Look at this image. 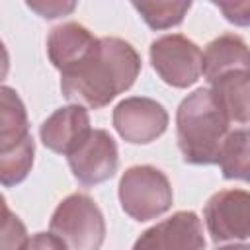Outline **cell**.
<instances>
[{
  "mask_svg": "<svg viewBox=\"0 0 250 250\" xmlns=\"http://www.w3.org/2000/svg\"><path fill=\"white\" fill-rule=\"evenodd\" d=\"M141 72L135 47L119 37H100L78 64L61 72L62 96L84 109H102L127 92Z\"/></svg>",
  "mask_w": 250,
  "mask_h": 250,
  "instance_id": "1",
  "label": "cell"
},
{
  "mask_svg": "<svg viewBox=\"0 0 250 250\" xmlns=\"http://www.w3.org/2000/svg\"><path fill=\"white\" fill-rule=\"evenodd\" d=\"M229 125L209 88H197L188 94L176 111V137L184 162L193 166L217 164Z\"/></svg>",
  "mask_w": 250,
  "mask_h": 250,
  "instance_id": "2",
  "label": "cell"
},
{
  "mask_svg": "<svg viewBox=\"0 0 250 250\" xmlns=\"http://www.w3.org/2000/svg\"><path fill=\"white\" fill-rule=\"evenodd\" d=\"M117 195L121 209L139 223L164 215L174 201L168 176L150 164L127 168L121 174Z\"/></svg>",
  "mask_w": 250,
  "mask_h": 250,
  "instance_id": "3",
  "label": "cell"
},
{
  "mask_svg": "<svg viewBox=\"0 0 250 250\" xmlns=\"http://www.w3.org/2000/svg\"><path fill=\"white\" fill-rule=\"evenodd\" d=\"M51 232L68 250H100L105 240V219L88 193H70L53 211Z\"/></svg>",
  "mask_w": 250,
  "mask_h": 250,
  "instance_id": "4",
  "label": "cell"
},
{
  "mask_svg": "<svg viewBox=\"0 0 250 250\" xmlns=\"http://www.w3.org/2000/svg\"><path fill=\"white\" fill-rule=\"evenodd\" d=\"M148 57L154 72L172 88L193 86L201 76V49L182 33L154 39Z\"/></svg>",
  "mask_w": 250,
  "mask_h": 250,
  "instance_id": "5",
  "label": "cell"
},
{
  "mask_svg": "<svg viewBox=\"0 0 250 250\" xmlns=\"http://www.w3.org/2000/svg\"><path fill=\"white\" fill-rule=\"evenodd\" d=\"M213 242H246L250 236V195L244 189H221L203 209Z\"/></svg>",
  "mask_w": 250,
  "mask_h": 250,
  "instance_id": "6",
  "label": "cell"
},
{
  "mask_svg": "<svg viewBox=\"0 0 250 250\" xmlns=\"http://www.w3.org/2000/svg\"><path fill=\"white\" fill-rule=\"evenodd\" d=\"M119 137L131 145H148L168 129V111L152 98L131 96L121 100L111 115Z\"/></svg>",
  "mask_w": 250,
  "mask_h": 250,
  "instance_id": "7",
  "label": "cell"
},
{
  "mask_svg": "<svg viewBox=\"0 0 250 250\" xmlns=\"http://www.w3.org/2000/svg\"><path fill=\"white\" fill-rule=\"evenodd\" d=\"M72 176L82 186H98L115 176L119 150L105 129H90L86 139L66 156Z\"/></svg>",
  "mask_w": 250,
  "mask_h": 250,
  "instance_id": "8",
  "label": "cell"
},
{
  "mask_svg": "<svg viewBox=\"0 0 250 250\" xmlns=\"http://www.w3.org/2000/svg\"><path fill=\"white\" fill-rule=\"evenodd\" d=\"M131 250H205L201 219L193 211H176L146 229Z\"/></svg>",
  "mask_w": 250,
  "mask_h": 250,
  "instance_id": "9",
  "label": "cell"
},
{
  "mask_svg": "<svg viewBox=\"0 0 250 250\" xmlns=\"http://www.w3.org/2000/svg\"><path fill=\"white\" fill-rule=\"evenodd\" d=\"M90 117L88 111L80 105H64L55 109L39 127L41 143L57 152V154H70L90 133Z\"/></svg>",
  "mask_w": 250,
  "mask_h": 250,
  "instance_id": "10",
  "label": "cell"
},
{
  "mask_svg": "<svg viewBox=\"0 0 250 250\" xmlns=\"http://www.w3.org/2000/svg\"><path fill=\"white\" fill-rule=\"evenodd\" d=\"M98 37L78 21H66L51 29L47 35V55L57 70H66L78 64L96 47Z\"/></svg>",
  "mask_w": 250,
  "mask_h": 250,
  "instance_id": "11",
  "label": "cell"
},
{
  "mask_svg": "<svg viewBox=\"0 0 250 250\" xmlns=\"http://www.w3.org/2000/svg\"><path fill=\"white\" fill-rule=\"evenodd\" d=\"M248 47L246 41L236 33H223L207 43L201 53V74L211 84L215 78L234 72L248 70Z\"/></svg>",
  "mask_w": 250,
  "mask_h": 250,
  "instance_id": "12",
  "label": "cell"
},
{
  "mask_svg": "<svg viewBox=\"0 0 250 250\" xmlns=\"http://www.w3.org/2000/svg\"><path fill=\"white\" fill-rule=\"evenodd\" d=\"M209 92L213 94L217 105L227 115L229 123H238L246 127L248 123V70L227 72L211 82Z\"/></svg>",
  "mask_w": 250,
  "mask_h": 250,
  "instance_id": "13",
  "label": "cell"
},
{
  "mask_svg": "<svg viewBox=\"0 0 250 250\" xmlns=\"http://www.w3.org/2000/svg\"><path fill=\"white\" fill-rule=\"evenodd\" d=\"M29 133V119L20 94L0 86V152L18 146Z\"/></svg>",
  "mask_w": 250,
  "mask_h": 250,
  "instance_id": "14",
  "label": "cell"
},
{
  "mask_svg": "<svg viewBox=\"0 0 250 250\" xmlns=\"http://www.w3.org/2000/svg\"><path fill=\"white\" fill-rule=\"evenodd\" d=\"M248 158H250V135L246 127L229 131L225 137L219 154H217V164L221 166L223 178L225 180H240L248 182Z\"/></svg>",
  "mask_w": 250,
  "mask_h": 250,
  "instance_id": "15",
  "label": "cell"
},
{
  "mask_svg": "<svg viewBox=\"0 0 250 250\" xmlns=\"http://www.w3.org/2000/svg\"><path fill=\"white\" fill-rule=\"evenodd\" d=\"M133 8L139 12L143 21L154 29H170L184 21L191 2L188 0H156V2H133Z\"/></svg>",
  "mask_w": 250,
  "mask_h": 250,
  "instance_id": "16",
  "label": "cell"
},
{
  "mask_svg": "<svg viewBox=\"0 0 250 250\" xmlns=\"http://www.w3.org/2000/svg\"><path fill=\"white\" fill-rule=\"evenodd\" d=\"M33 156L35 141L31 135H27L18 146L0 152V184L6 188L21 184L33 168Z\"/></svg>",
  "mask_w": 250,
  "mask_h": 250,
  "instance_id": "17",
  "label": "cell"
},
{
  "mask_svg": "<svg viewBox=\"0 0 250 250\" xmlns=\"http://www.w3.org/2000/svg\"><path fill=\"white\" fill-rule=\"evenodd\" d=\"M27 229L21 219L8 211L0 219V250H21L27 242Z\"/></svg>",
  "mask_w": 250,
  "mask_h": 250,
  "instance_id": "18",
  "label": "cell"
},
{
  "mask_svg": "<svg viewBox=\"0 0 250 250\" xmlns=\"http://www.w3.org/2000/svg\"><path fill=\"white\" fill-rule=\"evenodd\" d=\"M27 8L33 10L35 14H39L45 20H55L61 16H66L70 12H74L76 2H61V0H39V2H27Z\"/></svg>",
  "mask_w": 250,
  "mask_h": 250,
  "instance_id": "19",
  "label": "cell"
},
{
  "mask_svg": "<svg viewBox=\"0 0 250 250\" xmlns=\"http://www.w3.org/2000/svg\"><path fill=\"white\" fill-rule=\"evenodd\" d=\"M21 250H68V248L53 232H37L31 238H27Z\"/></svg>",
  "mask_w": 250,
  "mask_h": 250,
  "instance_id": "20",
  "label": "cell"
},
{
  "mask_svg": "<svg viewBox=\"0 0 250 250\" xmlns=\"http://www.w3.org/2000/svg\"><path fill=\"white\" fill-rule=\"evenodd\" d=\"M248 2H240V4H223V2H215V6L219 10H223L225 18L230 21V23H236V25H248V21H244L240 16H238V10H242Z\"/></svg>",
  "mask_w": 250,
  "mask_h": 250,
  "instance_id": "21",
  "label": "cell"
},
{
  "mask_svg": "<svg viewBox=\"0 0 250 250\" xmlns=\"http://www.w3.org/2000/svg\"><path fill=\"white\" fill-rule=\"evenodd\" d=\"M8 72H10V55L6 45L0 41V82L8 76Z\"/></svg>",
  "mask_w": 250,
  "mask_h": 250,
  "instance_id": "22",
  "label": "cell"
},
{
  "mask_svg": "<svg viewBox=\"0 0 250 250\" xmlns=\"http://www.w3.org/2000/svg\"><path fill=\"white\" fill-rule=\"evenodd\" d=\"M217 250H250V246L246 244V242H240V244H227V246H221V248H217Z\"/></svg>",
  "mask_w": 250,
  "mask_h": 250,
  "instance_id": "23",
  "label": "cell"
},
{
  "mask_svg": "<svg viewBox=\"0 0 250 250\" xmlns=\"http://www.w3.org/2000/svg\"><path fill=\"white\" fill-rule=\"evenodd\" d=\"M8 211H10V209H8V205H6V199H4V195L0 193V219H2Z\"/></svg>",
  "mask_w": 250,
  "mask_h": 250,
  "instance_id": "24",
  "label": "cell"
}]
</instances>
